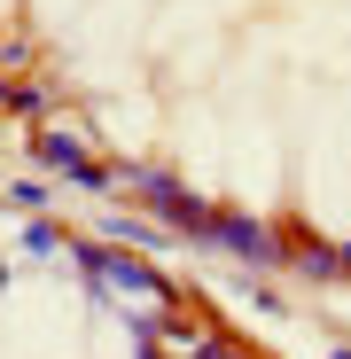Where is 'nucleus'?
Returning <instances> with one entry per match:
<instances>
[{"label": "nucleus", "instance_id": "obj_1", "mask_svg": "<svg viewBox=\"0 0 351 359\" xmlns=\"http://www.w3.org/2000/svg\"><path fill=\"white\" fill-rule=\"evenodd\" d=\"M219 234H226L242 258H273V234H258V226H242V219H219Z\"/></svg>", "mask_w": 351, "mask_h": 359}]
</instances>
